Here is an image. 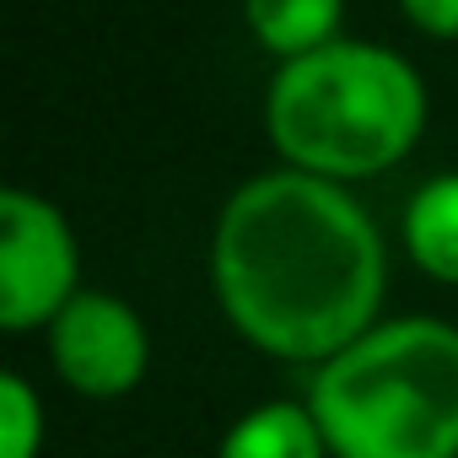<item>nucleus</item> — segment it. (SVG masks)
<instances>
[{
  "mask_svg": "<svg viewBox=\"0 0 458 458\" xmlns=\"http://www.w3.org/2000/svg\"><path fill=\"white\" fill-rule=\"evenodd\" d=\"M210 292L233 335L259 356L324 367L383 324L388 243L345 183L270 167L216 210Z\"/></svg>",
  "mask_w": 458,
  "mask_h": 458,
  "instance_id": "obj_1",
  "label": "nucleus"
},
{
  "mask_svg": "<svg viewBox=\"0 0 458 458\" xmlns=\"http://www.w3.org/2000/svg\"><path fill=\"white\" fill-rule=\"evenodd\" d=\"M431 119L420 71L372 38H335L318 55L286 60L265 87V135L281 167L361 183L399 167Z\"/></svg>",
  "mask_w": 458,
  "mask_h": 458,
  "instance_id": "obj_2",
  "label": "nucleus"
},
{
  "mask_svg": "<svg viewBox=\"0 0 458 458\" xmlns=\"http://www.w3.org/2000/svg\"><path fill=\"white\" fill-rule=\"evenodd\" d=\"M302 399L335 458H458V324L383 318L313 367Z\"/></svg>",
  "mask_w": 458,
  "mask_h": 458,
  "instance_id": "obj_3",
  "label": "nucleus"
},
{
  "mask_svg": "<svg viewBox=\"0 0 458 458\" xmlns=\"http://www.w3.org/2000/svg\"><path fill=\"white\" fill-rule=\"evenodd\" d=\"M81 292V243L71 216L38 189H0V329H49Z\"/></svg>",
  "mask_w": 458,
  "mask_h": 458,
  "instance_id": "obj_4",
  "label": "nucleus"
},
{
  "mask_svg": "<svg viewBox=\"0 0 458 458\" xmlns=\"http://www.w3.org/2000/svg\"><path fill=\"white\" fill-rule=\"evenodd\" d=\"M44 340H49L55 377L76 399H92V404H114L135 394L151 372V329L119 292L87 286L44 329Z\"/></svg>",
  "mask_w": 458,
  "mask_h": 458,
  "instance_id": "obj_5",
  "label": "nucleus"
},
{
  "mask_svg": "<svg viewBox=\"0 0 458 458\" xmlns=\"http://www.w3.org/2000/svg\"><path fill=\"white\" fill-rule=\"evenodd\" d=\"M399 243L426 281L458 286V173H437L410 194L399 216Z\"/></svg>",
  "mask_w": 458,
  "mask_h": 458,
  "instance_id": "obj_6",
  "label": "nucleus"
},
{
  "mask_svg": "<svg viewBox=\"0 0 458 458\" xmlns=\"http://www.w3.org/2000/svg\"><path fill=\"white\" fill-rule=\"evenodd\" d=\"M216 458H335L308 399H265L221 431Z\"/></svg>",
  "mask_w": 458,
  "mask_h": 458,
  "instance_id": "obj_7",
  "label": "nucleus"
},
{
  "mask_svg": "<svg viewBox=\"0 0 458 458\" xmlns=\"http://www.w3.org/2000/svg\"><path fill=\"white\" fill-rule=\"evenodd\" d=\"M243 22H249L254 44L286 65V60L318 55L335 38H345L340 33L345 0H243Z\"/></svg>",
  "mask_w": 458,
  "mask_h": 458,
  "instance_id": "obj_8",
  "label": "nucleus"
},
{
  "mask_svg": "<svg viewBox=\"0 0 458 458\" xmlns=\"http://www.w3.org/2000/svg\"><path fill=\"white\" fill-rule=\"evenodd\" d=\"M49 410L28 372H0V458H44Z\"/></svg>",
  "mask_w": 458,
  "mask_h": 458,
  "instance_id": "obj_9",
  "label": "nucleus"
},
{
  "mask_svg": "<svg viewBox=\"0 0 458 458\" xmlns=\"http://www.w3.org/2000/svg\"><path fill=\"white\" fill-rule=\"evenodd\" d=\"M399 12L420 38L458 44V0H399Z\"/></svg>",
  "mask_w": 458,
  "mask_h": 458,
  "instance_id": "obj_10",
  "label": "nucleus"
}]
</instances>
